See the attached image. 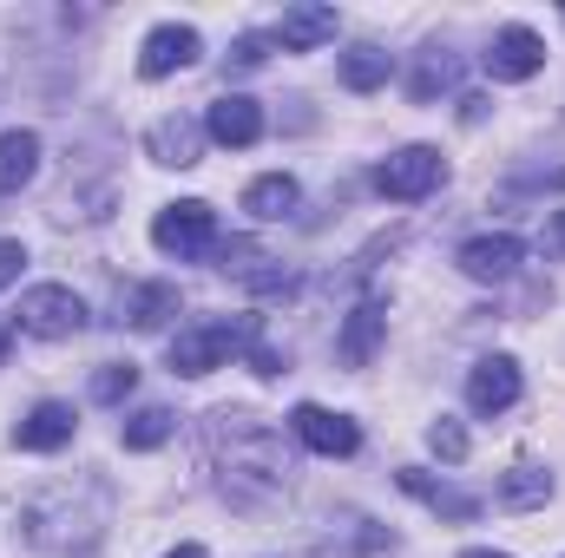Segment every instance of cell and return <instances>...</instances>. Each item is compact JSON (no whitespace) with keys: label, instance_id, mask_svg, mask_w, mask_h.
Here are the masks:
<instances>
[{"label":"cell","instance_id":"9c48e42d","mask_svg":"<svg viewBox=\"0 0 565 558\" xmlns=\"http://www.w3.org/2000/svg\"><path fill=\"white\" fill-rule=\"evenodd\" d=\"M204 119H191V112H171V119H158L151 132H145V158L151 164H171V171H191L198 158H204Z\"/></svg>","mask_w":565,"mask_h":558},{"label":"cell","instance_id":"30bf717a","mask_svg":"<svg viewBox=\"0 0 565 558\" xmlns=\"http://www.w3.org/2000/svg\"><path fill=\"white\" fill-rule=\"evenodd\" d=\"M540 66H546V40H540L533 26H500V33H493V46H487V73H493V79L520 86V79H533Z\"/></svg>","mask_w":565,"mask_h":558},{"label":"cell","instance_id":"d6986e66","mask_svg":"<svg viewBox=\"0 0 565 558\" xmlns=\"http://www.w3.org/2000/svg\"><path fill=\"white\" fill-rule=\"evenodd\" d=\"M493 500H500L507 513H533V506L553 500V473H546V466H507L500 486H493Z\"/></svg>","mask_w":565,"mask_h":558},{"label":"cell","instance_id":"2e32d148","mask_svg":"<svg viewBox=\"0 0 565 558\" xmlns=\"http://www.w3.org/2000/svg\"><path fill=\"white\" fill-rule=\"evenodd\" d=\"M171 315H178V282H132L119 296V322L132 329H164Z\"/></svg>","mask_w":565,"mask_h":558},{"label":"cell","instance_id":"44dd1931","mask_svg":"<svg viewBox=\"0 0 565 558\" xmlns=\"http://www.w3.org/2000/svg\"><path fill=\"white\" fill-rule=\"evenodd\" d=\"M388 73H395V60L382 46H349L342 53V86L349 93H375V86H388Z\"/></svg>","mask_w":565,"mask_h":558},{"label":"cell","instance_id":"8992f818","mask_svg":"<svg viewBox=\"0 0 565 558\" xmlns=\"http://www.w3.org/2000/svg\"><path fill=\"white\" fill-rule=\"evenodd\" d=\"M289 433L309 447V453H322V460H349L355 447H362V427L349 415H335V408H316V401H302L296 415H289Z\"/></svg>","mask_w":565,"mask_h":558},{"label":"cell","instance_id":"7c38bea8","mask_svg":"<svg viewBox=\"0 0 565 558\" xmlns=\"http://www.w3.org/2000/svg\"><path fill=\"white\" fill-rule=\"evenodd\" d=\"M204 132H211L217 144H231V151H244V144L264 139V106L244 99V93H224V99L204 112Z\"/></svg>","mask_w":565,"mask_h":558},{"label":"cell","instance_id":"4dcf8cb0","mask_svg":"<svg viewBox=\"0 0 565 558\" xmlns=\"http://www.w3.org/2000/svg\"><path fill=\"white\" fill-rule=\"evenodd\" d=\"M164 558H204V546H178V552H164Z\"/></svg>","mask_w":565,"mask_h":558},{"label":"cell","instance_id":"ac0fdd59","mask_svg":"<svg viewBox=\"0 0 565 558\" xmlns=\"http://www.w3.org/2000/svg\"><path fill=\"white\" fill-rule=\"evenodd\" d=\"M322 40H335V7H289L277 20V46L289 53H316Z\"/></svg>","mask_w":565,"mask_h":558},{"label":"cell","instance_id":"7a4b0ae2","mask_svg":"<svg viewBox=\"0 0 565 558\" xmlns=\"http://www.w3.org/2000/svg\"><path fill=\"white\" fill-rule=\"evenodd\" d=\"M257 348V315H237V322H224V315H211V322H191V329H178L171 335V375H211V368H224L231 355H250Z\"/></svg>","mask_w":565,"mask_h":558},{"label":"cell","instance_id":"7402d4cb","mask_svg":"<svg viewBox=\"0 0 565 558\" xmlns=\"http://www.w3.org/2000/svg\"><path fill=\"white\" fill-rule=\"evenodd\" d=\"M171 433H178V415H171V408H139V415H126V427H119V440H126L132 453L164 447Z\"/></svg>","mask_w":565,"mask_h":558},{"label":"cell","instance_id":"3957f363","mask_svg":"<svg viewBox=\"0 0 565 558\" xmlns=\"http://www.w3.org/2000/svg\"><path fill=\"white\" fill-rule=\"evenodd\" d=\"M151 244H158L164 257H178V264H191V257H211V250H217V211H211L204 197L164 204V211L151 217Z\"/></svg>","mask_w":565,"mask_h":558},{"label":"cell","instance_id":"83f0119b","mask_svg":"<svg viewBox=\"0 0 565 558\" xmlns=\"http://www.w3.org/2000/svg\"><path fill=\"white\" fill-rule=\"evenodd\" d=\"M250 368H257V375L270 382V375H282V355H277V348H264V342H257V348H250Z\"/></svg>","mask_w":565,"mask_h":558},{"label":"cell","instance_id":"277c9868","mask_svg":"<svg viewBox=\"0 0 565 558\" xmlns=\"http://www.w3.org/2000/svg\"><path fill=\"white\" fill-rule=\"evenodd\" d=\"M13 329H26V335H40V342H66V335L86 329V302H79V289H66V282H33V289L20 296V309H13Z\"/></svg>","mask_w":565,"mask_h":558},{"label":"cell","instance_id":"ffe728a7","mask_svg":"<svg viewBox=\"0 0 565 558\" xmlns=\"http://www.w3.org/2000/svg\"><path fill=\"white\" fill-rule=\"evenodd\" d=\"M296 197H302V191H296V178H289V171H270V178H257V184L244 191V211H250V217H264V224H277V217L296 211Z\"/></svg>","mask_w":565,"mask_h":558},{"label":"cell","instance_id":"cb8c5ba5","mask_svg":"<svg viewBox=\"0 0 565 558\" xmlns=\"http://www.w3.org/2000/svg\"><path fill=\"white\" fill-rule=\"evenodd\" d=\"M427 447H434V453H440L447 466H460L473 440H467V427H460V420H447V415H440V420H434V427H427Z\"/></svg>","mask_w":565,"mask_h":558},{"label":"cell","instance_id":"4316f807","mask_svg":"<svg viewBox=\"0 0 565 558\" xmlns=\"http://www.w3.org/2000/svg\"><path fill=\"white\" fill-rule=\"evenodd\" d=\"M540 244H546V257H565V211L546 217V237H540Z\"/></svg>","mask_w":565,"mask_h":558},{"label":"cell","instance_id":"8fae6325","mask_svg":"<svg viewBox=\"0 0 565 558\" xmlns=\"http://www.w3.org/2000/svg\"><path fill=\"white\" fill-rule=\"evenodd\" d=\"M520 257H526V244H520L513 230H487V237H467L454 264H460L473 282H507L513 270H520Z\"/></svg>","mask_w":565,"mask_h":558},{"label":"cell","instance_id":"ba28073f","mask_svg":"<svg viewBox=\"0 0 565 558\" xmlns=\"http://www.w3.org/2000/svg\"><path fill=\"white\" fill-rule=\"evenodd\" d=\"M520 388H526V382H520V362H513V355H487V362H473V375H467V408L493 420L520 401Z\"/></svg>","mask_w":565,"mask_h":558},{"label":"cell","instance_id":"603a6c76","mask_svg":"<svg viewBox=\"0 0 565 558\" xmlns=\"http://www.w3.org/2000/svg\"><path fill=\"white\" fill-rule=\"evenodd\" d=\"M132 388H139V368H132V362H99V375H93V401L119 408Z\"/></svg>","mask_w":565,"mask_h":558},{"label":"cell","instance_id":"f546056e","mask_svg":"<svg viewBox=\"0 0 565 558\" xmlns=\"http://www.w3.org/2000/svg\"><path fill=\"white\" fill-rule=\"evenodd\" d=\"M460 558H513V552H487V546H467Z\"/></svg>","mask_w":565,"mask_h":558},{"label":"cell","instance_id":"5bb4252c","mask_svg":"<svg viewBox=\"0 0 565 558\" xmlns=\"http://www.w3.org/2000/svg\"><path fill=\"white\" fill-rule=\"evenodd\" d=\"M382 335H388V309H382V302L349 309V322H342V335H335L342 368H369V362H375V348H382Z\"/></svg>","mask_w":565,"mask_h":558},{"label":"cell","instance_id":"4fadbf2b","mask_svg":"<svg viewBox=\"0 0 565 558\" xmlns=\"http://www.w3.org/2000/svg\"><path fill=\"white\" fill-rule=\"evenodd\" d=\"M73 427H79V415L66 401H40L26 420H13V447L20 453H60L73 440Z\"/></svg>","mask_w":565,"mask_h":558},{"label":"cell","instance_id":"6da1fadb","mask_svg":"<svg viewBox=\"0 0 565 558\" xmlns=\"http://www.w3.org/2000/svg\"><path fill=\"white\" fill-rule=\"evenodd\" d=\"M211 466H217V493L237 513H264L289 493V453L282 440L244 408H217L211 415Z\"/></svg>","mask_w":565,"mask_h":558},{"label":"cell","instance_id":"f1b7e54d","mask_svg":"<svg viewBox=\"0 0 565 558\" xmlns=\"http://www.w3.org/2000/svg\"><path fill=\"white\" fill-rule=\"evenodd\" d=\"M13 335H20V329H13V322L0 315V362H7V348H13Z\"/></svg>","mask_w":565,"mask_h":558},{"label":"cell","instance_id":"52a82bcc","mask_svg":"<svg viewBox=\"0 0 565 558\" xmlns=\"http://www.w3.org/2000/svg\"><path fill=\"white\" fill-rule=\"evenodd\" d=\"M198 53H204L198 26H184V20H164V26H151V33H145V46H139V73H145V79H171V73L198 66Z\"/></svg>","mask_w":565,"mask_h":558},{"label":"cell","instance_id":"5b68a950","mask_svg":"<svg viewBox=\"0 0 565 558\" xmlns=\"http://www.w3.org/2000/svg\"><path fill=\"white\" fill-rule=\"evenodd\" d=\"M440 184H447V158L434 144H402L395 158L375 164V191L395 197V204H422L427 191H440Z\"/></svg>","mask_w":565,"mask_h":558},{"label":"cell","instance_id":"d4e9b609","mask_svg":"<svg viewBox=\"0 0 565 558\" xmlns=\"http://www.w3.org/2000/svg\"><path fill=\"white\" fill-rule=\"evenodd\" d=\"M264 60H270V40H264V33H244V40L231 46V66H237V73H257Z\"/></svg>","mask_w":565,"mask_h":558},{"label":"cell","instance_id":"484cf974","mask_svg":"<svg viewBox=\"0 0 565 558\" xmlns=\"http://www.w3.org/2000/svg\"><path fill=\"white\" fill-rule=\"evenodd\" d=\"M20 270H26V244L20 237H0V289L20 282Z\"/></svg>","mask_w":565,"mask_h":558},{"label":"cell","instance_id":"9a60e30c","mask_svg":"<svg viewBox=\"0 0 565 558\" xmlns=\"http://www.w3.org/2000/svg\"><path fill=\"white\" fill-rule=\"evenodd\" d=\"M402 493H415L427 513H440V519H473V513H480V500H473V493H460V486L434 480V473H422V466H402Z\"/></svg>","mask_w":565,"mask_h":558},{"label":"cell","instance_id":"e0dca14e","mask_svg":"<svg viewBox=\"0 0 565 558\" xmlns=\"http://www.w3.org/2000/svg\"><path fill=\"white\" fill-rule=\"evenodd\" d=\"M33 171H40V132H26V126L0 132V197L26 191V184H33Z\"/></svg>","mask_w":565,"mask_h":558}]
</instances>
